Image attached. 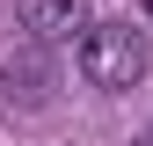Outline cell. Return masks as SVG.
<instances>
[{
  "label": "cell",
  "mask_w": 153,
  "mask_h": 146,
  "mask_svg": "<svg viewBox=\"0 0 153 146\" xmlns=\"http://www.w3.org/2000/svg\"><path fill=\"white\" fill-rule=\"evenodd\" d=\"M146 7H153V0H146Z\"/></svg>",
  "instance_id": "obj_5"
},
{
  "label": "cell",
  "mask_w": 153,
  "mask_h": 146,
  "mask_svg": "<svg viewBox=\"0 0 153 146\" xmlns=\"http://www.w3.org/2000/svg\"><path fill=\"white\" fill-rule=\"evenodd\" d=\"M131 146H153V124H146V132H139V139H131Z\"/></svg>",
  "instance_id": "obj_4"
},
{
  "label": "cell",
  "mask_w": 153,
  "mask_h": 146,
  "mask_svg": "<svg viewBox=\"0 0 153 146\" xmlns=\"http://www.w3.org/2000/svg\"><path fill=\"white\" fill-rule=\"evenodd\" d=\"M59 95V59H51V44H22L0 59V102L7 110H44Z\"/></svg>",
  "instance_id": "obj_2"
},
{
  "label": "cell",
  "mask_w": 153,
  "mask_h": 146,
  "mask_svg": "<svg viewBox=\"0 0 153 146\" xmlns=\"http://www.w3.org/2000/svg\"><path fill=\"white\" fill-rule=\"evenodd\" d=\"M15 22H22L29 44H80V36L95 29L88 22V0H15Z\"/></svg>",
  "instance_id": "obj_3"
},
{
  "label": "cell",
  "mask_w": 153,
  "mask_h": 146,
  "mask_svg": "<svg viewBox=\"0 0 153 146\" xmlns=\"http://www.w3.org/2000/svg\"><path fill=\"white\" fill-rule=\"evenodd\" d=\"M80 73L102 95H124V88H139L146 80V36L131 29V22H95L80 36Z\"/></svg>",
  "instance_id": "obj_1"
}]
</instances>
